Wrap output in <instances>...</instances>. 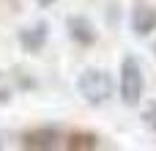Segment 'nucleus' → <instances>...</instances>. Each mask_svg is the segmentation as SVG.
Listing matches in <instances>:
<instances>
[{
	"label": "nucleus",
	"instance_id": "9",
	"mask_svg": "<svg viewBox=\"0 0 156 151\" xmlns=\"http://www.w3.org/2000/svg\"><path fill=\"white\" fill-rule=\"evenodd\" d=\"M36 3H38V6H44V8H47V6H52V3H55V0H36Z\"/></svg>",
	"mask_w": 156,
	"mask_h": 151
},
{
	"label": "nucleus",
	"instance_id": "4",
	"mask_svg": "<svg viewBox=\"0 0 156 151\" xmlns=\"http://www.w3.org/2000/svg\"><path fill=\"white\" fill-rule=\"evenodd\" d=\"M47 36H49V25L41 19V22H36V25L19 30V44H22L25 52H38V50L47 44Z\"/></svg>",
	"mask_w": 156,
	"mask_h": 151
},
{
	"label": "nucleus",
	"instance_id": "8",
	"mask_svg": "<svg viewBox=\"0 0 156 151\" xmlns=\"http://www.w3.org/2000/svg\"><path fill=\"white\" fill-rule=\"evenodd\" d=\"M143 124L148 129L156 132V102H145V110H143Z\"/></svg>",
	"mask_w": 156,
	"mask_h": 151
},
{
	"label": "nucleus",
	"instance_id": "5",
	"mask_svg": "<svg viewBox=\"0 0 156 151\" xmlns=\"http://www.w3.org/2000/svg\"><path fill=\"white\" fill-rule=\"evenodd\" d=\"M58 140H60V132L55 129V127H41V129H36V132H27L25 138H22V146L25 149H58Z\"/></svg>",
	"mask_w": 156,
	"mask_h": 151
},
{
	"label": "nucleus",
	"instance_id": "6",
	"mask_svg": "<svg viewBox=\"0 0 156 151\" xmlns=\"http://www.w3.org/2000/svg\"><path fill=\"white\" fill-rule=\"evenodd\" d=\"M132 30L137 36H148L156 30V8L145 6V3H137L132 8Z\"/></svg>",
	"mask_w": 156,
	"mask_h": 151
},
{
	"label": "nucleus",
	"instance_id": "1",
	"mask_svg": "<svg viewBox=\"0 0 156 151\" xmlns=\"http://www.w3.org/2000/svg\"><path fill=\"white\" fill-rule=\"evenodd\" d=\"M143 88H145V77H143V66L134 55H126L121 61V80H118V91H121V102L126 107H137L143 102Z\"/></svg>",
	"mask_w": 156,
	"mask_h": 151
},
{
	"label": "nucleus",
	"instance_id": "7",
	"mask_svg": "<svg viewBox=\"0 0 156 151\" xmlns=\"http://www.w3.org/2000/svg\"><path fill=\"white\" fill-rule=\"evenodd\" d=\"M69 149H99V138L96 135H71Z\"/></svg>",
	"mask_w": 156,
	"mask_h": 151
},
{
	"label": "nucleus",
	"instance_id": "2",
	"mask_svg": "<svg viewBox=\"0 0 156 151\" xmlns=\"http://www.w3.org/2000/svg\"><path fill=\"white\" fill-rule=\"evenodd\" d=\"M115 91L112 77L104 69H85L77 77V94L88 102V105H104Z\"/></svg>",
	"mask_w": 156,
	"mask_h": 151
},
{
	"label": "nucleus",
	"instance_id": "3",
	"mask_svg": "<svg viewBox=\"0 0 156 151\" xmlns=\"http://www.w3.org/2000/svg\"><path fill=\"white\" fill-rule=\"evenodd\" d=\"M66 28H69V36L80 44V47H90L93 41H96V25L85 17V14H71L69 17V22H66Z\"/></svg>",
	"mask_w": 156,
	"mask_h": 151
}]
</instances>
